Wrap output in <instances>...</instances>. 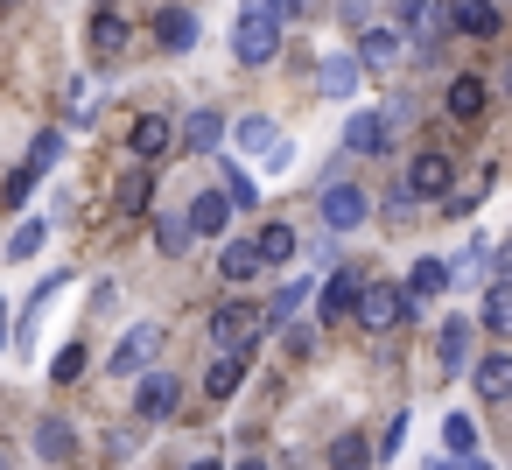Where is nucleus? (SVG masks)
Segmentation results:
<instances>
[{"instance_id": "4be33fe9", "label": "nucleus", "mask_w": 512, "mask_h": 470, "mask_svg": "<svg viewBox=\"0 0 512 470\" xmlns=\"http://www.w3.org/2000/svg\"><path fill=\"white\" fill-rule=\"evenodd\" d=\"M218 274H225V281H239V288H246V281H253V274H260V253H253V239H232V246H225V253H218Z\"/></svg>"}, {"instance_id": "c03bdc74", "label": "nucleus", "mask_w": 512, "mask_h": 470, "mask_svg": "<svg viewBox=\"0 0 512 470\" xmlns=\"http://www.w3.org/2000/svg\"><path fill=\"white\" fill-rule=\"evenodd\" d=\"M0 344H8V302H0Z\"/></svg>"}, {"instance_id": "7ed1b4c3", "label": "nucleus", "mask_w": 512, "mask_h": 470, "mask_svg": "<svg viewBox=\"0 0 512 470\" xmlns=\"http://www.w3.org/2000/svg\"><path fill=\"white\" fill-rule=\"evenodd\" d=\"M267 330V309H253V302H225L218 316H211V337H218V351H253V337Z\"/></svg>"}, {"instance_id": "473e14b6", "label": "nucleus", "mask_w": 512, "mask_h": 470, "mask_svg": "<svg viewBox=\"0 0 512 470\" xmlns=\"http://www.w3.org/2000/svg\"><path fill=\"white\" fill-rule=\"evenodd\" d=\"M302 302H309V281L295 274V281H288V288H281V295L267 302V316H274V323H295V309H302Z\"/></svg>"}, {"instance_id": "a19ab883", "label": "nucleus", "mask_w": 512, "mask_h": 470, "mask_svg": "<svg viewBox=\"0 0 512 470\" xmlns=\"http://www.w3.org/2000/svg\"><path fill=\"white\" fill-rule=\"evenodd\" d=\"M372 22V0H344V29H365Z\"/></svg>"}, {"instance_id": "09e8293b", "label": "nucleus", "mask_w": 512, "mask_h": 470, "mask_svg": "<svg viewBox=\"0 0 512 470\" xmlns=\"http://www.w3.org/2000/svg\"><path fill=\"white\" fill-rule=\"evenodd\" d=\"M99 8H113V0H99Z\"/></svg>"}, {"instance_id": "9d476101", "label": "nucleus", "mask_w": 512, "mask_h": 470, "mask_svg": "<svg viewBox=\"0 0 512 470\" xmlns=\"http://www.w3.org/2000/svg\"><path fill=\"white\" fill-rule=\"evenodd\" d=\"M358 78H365V64H358V57H344V50H330V57L316 64V85H323L330 99H351V92H358Z\"/></svg>"}, {"instance_id": "0eeeda50", "label": "nucleus", "mask_w": 512, "mask_h": 470, "mask_svg": "<svg viewBox=\"0 0 512 470\" xmlns=\"http://www.w3.org/2000/svg\"><path fill=\"white\" fill-rule=\"evenodd\" d=\"M176 400H183V386H176V372H162V365H148V372H141V421H169V414H176Z\"/></svg>"}, {"instance_id": "f3484780", "label": "nucleus", "mask_w": 512, "mask_h": 470, "mask_svg": "<svg viewBox=\"0 0 512 470\" xmlns=\"http://www.w3.org/2000/svg\"><path fill=\"white\" fill-rule=\"evenodd\" d=\"M470 379H477V393H484V400H505V393H512V351L477 358V365H470Z\"/></svg>"}, {"instance_id": "39448f33", "label": "nucleus", "mask_w": 512, "mask_h": 470, "mask_svg": "<svg viewBox=\"0 0 512 470\" xmlns=\"http://www.w3.org/2000/svg\"><path fill=\"white\" fill-rule=\"evenodd\" d=\"M232 141H239V155H253V162H267V169H288V162H295V155L281 148V127H274L267 113H246Z\"/></svg>"}, {"instance_id": "37998d69", "label": "nucleus", "mask_w": 512, "mask_h": 470, "mask_svg": "<svg viewBox=\"0 0 512 470\" xmlns=\"http://www.w3.org/2000/svg\"><path fill=\"white\" fill-rule=\"evenodd\" d=\"M463 470H491V463H484V456H477V449H470V456H463Z\"/></svg>"}, {"instance_id": "ea45409f", "label": "nucleus", "mask_w": 512, "mask_h": 470, "mask_svg": "<svg viewBox=\"0 0 512 470\" xmlns=\"http://www.w3.org/2000/svg\"><path fill=\"white\" fill-rule=\"evenodd\" d=\"M302 351H316V330H302V323H288V358H302Z\"/></svg>"}, {"instance_id": "de8ad7c7", "label": "nucleus", "mask_w": 512, "mask_h": 470, "mask_svg": "<svg viewBox=\"0 0 512 470\" xmlns=\"http://www.w3.org/2000/svg\"><path fill=\"white\" fill-rule=\"evenodd\" d=\"M0 470H8V449H0Z\"/></svg>"}, {"instance_id": "a211bd4d", "label": "nucleus", "mask_w": 512, "mask_h": 470, "mask_svg": "<svg viewBox=\"0 0 512 470\" xmlns=\"http://www.w3.org/2000/svg\"><path fill=\"white\" fill-rule=\"evenodd\" d=\"M351 302H358V274H344V267H337V274L323 281V309H316V316H323V323H344V316H351Z\"/></svg>"}, {"instance_id": "8fccbe9b", "label": "nucleus", "mask_w": 512, "mask_h": 470, "mask_svg": "<svg viewBox=\"0 0 512 470\" xmlns=\"http://www.w3.org/2000/svg\"><path fill=\"white\" fill-rule=\"evenodd\" d=\"M288 8H302V0H288Z\"/></svg>"}, {"instance_id": "dca6fc26", "label": "nucleus", "mask_w": 512, "mask_h": 470, "mask_svg": "<svg viewBox=\"0 0 512 470\" xmlns=\"http://www.w3.org/2000/svg\"><path fill=\"white\" fill-rule=\"evenodd\" d=\"M435 365H442V372H463V365H470V323H463V316H449V323L435 330Z\"/></svg>"}, {"instance_id": "cd10ccee", "label": "nucleus", "mask_w": 512, "mask_h": 470, "mask_svg": "<svg viewBox=\"0 0 512 470\" xmlns=\"http://www.w3.org/2000/svg\"><path fill=\"white\" fill-rule=\"evenodd\" d=\"M43 239H50V218H22V225L8 232V260H29V253H43Z\"/></svg>"}, {"instance_id": "5701e85b", "label": "nucleus", "mask_w": 512, "mask_h": 470, "mask_svg": "<svg viewBox=\"0 0 512 470\" xmlns=\"http://www.w3.org/2000/svg\"><path fill=\"white\" fill-rule=\"evenodd\" d=\"M239 379H246V351H225V358L211 365L204 393H211V400H232V393H239Z\"/></svg>"}, {"instance_id": "3c124183", "label": "nucleus", "mask_w": 512, "mask_h": 470, "mask_svg": "<svg viewBox=\"0 0 512 470\" xmlns=\"http://www.w3.org/2000/svg\"><path fill=\"white\" fill-rule=\"evenodd\" d=\"M505 400H512V393H505Z\"/></svg>"}, {"instance_id": "393cba45", "label": "nucleus", "mask_w": 512, "mask_h": 470, "mask_svg": "<svg viewBox=\"0 0 512 470\" xmlns=\"http://www.w3.org/2000/svg\"><path fill=\"white\" fill-rule=\"evenodd\" d=\"M71 442H78V435H71V421H57V414H43V421H36V449H43L50 463H64V456H71Z\"/></svg>"}, {"instance_id": "f257e3e1", "label": "nucleus", "mask_w": 512, "mask_h": 470, "mask_svg": "<svg viewBox=\"0 0 512 470\" xmlns=\"http://www.w3.org/2000/svg\"><path fill=\"white\" fill-rule=\"evenodd\" d=\"M281 22H288V0H239V22H232V57L246 71L281 57Z\"/></svg>"}, {"instance_id": "9b49d317", "label": "nucleus", "mask_w": 512, "mask_h": 470, "mask_svg": "<svg viewBox=\"0 0 512 470\" xmlns=\"http://www.w3.org/2000/svg\"><path fill=\"white\" fill-rule=\"evenodd\" d=\"M400 190H407V197H442V190H449V162H442V155H414L407 176H400Z\"/></svg>"}, {"instance_id": "c9c22d12", "label": "nucleus", "mask_w": 512, "mask_h": 470, "mask_svg": "<svg viewBox=\"0 0 512 470\" xmlns=\"http://www.w3.org/2000/svg\"><path fill=\"white\" fill-rule=\"evenodd\" d=\"M225 197H232V211H246V204H260V183H253L246 169H232V176H225Z\"/></svg>"}, {"instance_id": "f704fd0d", "label": "nucleus", "mask_w": 512, "mask_h": 470, "mask_svg": "<svg viewBox=\"0 0 512 470\" xmlns=\"http://www.w3.org/2000/svg\"><path fill=\"white\" fill-rule=\"evenodd\" d=\"M78 372H85V344H78V337H71V344H64V351H57V358H50V379H57V386H71V379H78Z\"/></svg>"}, {"instance_id": "f8f14e48", "label": "nucleus", "mask_w": 512, "mask_h": 470, "mask_svg": "<svg viewBox=\"0 0 512 470\" xmlns=\"http://www.w3.org/2000/svg\"><path fill=\"white\" fill-rule=\"evenodd\" d=\"M197 36H204V22L190 8H162V22H155V43L162 50H197Z\"/></svg>"}, {"instance_id": "4468645a", "label": "nucleus", "mask_w": 512, "mask_h": 470, "mask_svg": "<svg viewBox=\"0 0 512 470\" xmlns=\"http://www.w3.org/2000/svg\"><path fill=\"white\" fill-rule=\"evenodd\" d=\"M344 148H358V155H386V148H393V134H386V113H351V127H344Z\"/></svg>"}, {"instance_id": "e433bc0d", "label": "nucleus", "mask_w": 512, "mask_h": 470, "mask_svg": "<svg viewBox=\"0 0 512 470\" xmlns=\"http://www.w3.org/2000/svg\"><path fill=\"white\" fill-rule=\"evenodd\" d=\"M29 190H36V176H29V169H8V211H22Z\"/></svg>"}, {"instance_id": "bb28decb", "label": "nucleus", "mask_w": 512, "mask_h": 470, "mask_svg": "<svg viewBox=\"0 0 512 470\" xmlns=\"http://www.w3.org/2000/svg\"><path fill=\"white\" fill-rule=\"evenodd\" d=\"M190 239H197V232H190L183 211H162V218H155V246H162V253H190Z\"/></svg>"}, {"instance_id": "aec40b11", "label": "nucleus", "mask_w": 512, "mask_h": 470, "mask_svg": "<svg viewBox=\"0 0 512 470\" xmlns=\"http://www.w3.org/2000/svg\"><path fill=\"white\" fill-rule=\"evenodd\" d=\"M442 288H449V267H442V260H414V274H407V302L421 309V302H435Z\"/></svg>"}, {"instance_id": "412c9836", "label": "nucleus", "mask_w": 512, "mask_h": 470, "mask_svg": "<svg viewBox=\"0 0 512 470\" xmlns=\"http://www.w3.org/2000/svg\"><path fill=\"white\" fill-rule=\"evenodd\" d=\"M253 253H260V267H281V260H295L302 246H295V225H267L260 239H253Z\"/></svg>"}, {"instance_id": "2f4dec72", "label": "nucleus", "mask_w": 512, "mask_h": 470, "mask_svg": "<svg viewBox=\"0 0 512 470\" xmlns=\"http://www.w3.org/2000/svg\"><path fill=\"white\" fill-rule=\"evenodd\" d=\"M57 155H64V134L50 127V134H36V148H29V176H50L57 169Z\"/></svg>"}, {"instance_id": "20e7f679", "label": "nucleus", "mask_w": 512, "mask_h": 470, "mask_svg": "<svg viewBox=\"0 0 512 470\" xmlns=\"http://www.w3.org/2000/svg\"><path fill=\"white\" fill-rule=\"evenodd\" d=\"M162 344H169V337H162V323H134V330L113 344V372H120V379H141V372L162 358Z\"/></svg>"}, {"instance_id": "ddd939ff", "label": "nucleus", "mask_w": 512, "mask_h": 470, "mask_svg": "<svg viewBox=\"0 0 512 470\" xmlns=\"http://www.w3.org/2000/svg\"><path fill=\"white\" fill-rule=\"evenodd\" d=\"M183 141H190L197 155H218V141H225V113H218V106H197V113H183Z\"/></svg>"}, {"instance_id": "423d86ee", "label": "nucleus", "mask_w": 512, "mask_h": 470, "mask_svg": "<svg viewBox=\"0 0 512 470\" xmlns=\"http://www.w3.org/2000/svg\"><path fill=\"white\" fill-rule=\"evenodd\" d=\"M365 218H372V204H365L358 183H330V190H323V225H330V232H358Z\"/></svg>"}, {"instance_id": "79ce46f5", "label": "nucleus", "mask_w": 512, "mask_h": 470, "mask_svg": "<svg viewBox=\"0 0 512 470\" xmlns=\"http://www.w3.org/2000/svg\"><path fill=\"white\" fill-rule=\"evenodd\" d=\"M498 281H512V246H505V253H498Z\"/></svg>"}, {"instance_id": "2eb2a0df", "label": "nucleus", "mask_w": 512, "mask_h": 470, "mask_svg": "<svg viewBox=\"0 0 512 470\" xmlns=\"http://www.w3.org/2000/svg\"><path fill=\"white\" fill-rule=\"evenodd\" d=\"M183 218H190V232H197V239H211V232H225V225H232V197H225V190H204Z\"/></svg>"}, {"instance_id": "6e6552de", "label": "nucleus", "mask_w": 512, "mask_h": 470, "mask_svg": "<svg viewBox=\"0 0 512 470\" xmlns=\"http://www.w3.org/2000/svg\"><path fill=\"white\" fill-rule=\"evenodd\" d=\"M127 148H134V162H162V155L176 148V127H169L162 113H141L134 134H127Z\"/></svg>"}, {"instance_id": "49530a36", "label": "nucleus", "mask_w": 512, "mask_h": 470, "mask_svg": "<svg viewBox=\"0 0 512 470\" xmlns=\"http://www.w3.org/2000/svg\"><path fill=\"white\" fill-rule=\"evenodd\" d=\"M190 470H225V463H211V456H204V463H190Z\"/></svg>"}, {"instance_id": "72a5a7b5", "label": "nucleus", "mask_w": 512, "mask_h": 470, "mask_svg": "<svg viewBox=\"0 0 512 470\" xmlns=\"http://www.w3.org/2000/svg\"><path fill=\"white\" fill-rule=\"evenodd\" d=\"M365 463H372V449H365L358 435H337V442H330V470H365Z\"/></svg>"}, {"instance_id": "4c0bfd02", "label": "nucleus", "mask_w": 512, "mask_h": 470, "mask_svg": "<svg viewBox=\"0 0 512 470\" xmlns=\"http://www.w3.org/2000/svg\"><path fill=\"white\" fill-rule=\"evenodd\" d=\"M400 442H407V414H393V421H386V442H379V456H400Z\"/></svg>"}, {"instance_id": "a878e982", "label": "nucleus", "mask_w": 512, "mask_h": 470, "mask_svg": "<svg viewBox=\"0 0 512 470\" xmlns=\"http://www.w3.org/2000/svg\"><path fill=\"white\" fill-rule=\"evenodd\" d=\"M456 29H463V36H498V0H463V8H456Z\"/></svg>"}, {"instance_id": "c85d7f7f", "label": "nucleus", "mask_w": 512, "mask_h": 470, "mask_svg": "<svg viewBox=\"0 0 512 470\" xmlns=\"http://www.w3.org/2000/svg\"><path fill=\"white\" fill-rule=\"evenodd\" d=\"M484 330H491V337H512V281H498V288L484 295Z\"/></svg>"}, {"instance_id": "58836bf2", "label": "nucleus", "mask_w": 512, "mask_h": 470, "mask_svg": "<svg viewBox=\"0 0 512 470\" xmlns=\"http://www.w3.org/2000/svg\"><path fill=\"white\" fill-rule=\"evenodd\" d=\"M421 15H428V0H393V22H400V29H414Z\"/></svg>"}, {"instance_id": "a18cd8bd", "label": "nucleus", "mask_w": 512, "mask_h": 470, "mask_svg": "<svg viewBox=\"0 0 512 470\" xmlns=\"http://www.w3.org/2000/svg\"><path fill=\"white\" fill-rule=\"evenodd\" d=\"M239 470H267V463H260V456H246V463H239Z\"/></svg>"}, {"instance_id": "c756f323", "label": "nucleus", "mask_w": 512, "mask_h": 470, "mask_svg": "<svg viewBox=\"0 0 512 470\" xmlns=\"http://www.w3.org/2000/svg\"><path fill=\"white\" fill-rule=\"evenodd\" d=\"M148 197H155V183H148V169H127V176H120V211L134 218V211H148Z\"/></svg>"}, {"instance_id": "f03ea898", "label": "nucleus", "mask_w": 512, "mask_h": 470, "mask_svg": "<svg viewBox=\"0 0 512 470\" xmlns=\"http://www.w3.org/2000/svg\"><path fill=\"white\" fill-rule=\"evenodd\" d=\"M351 316H358V330L386 337L400 316H414V302H407V288H400V281H358V302H351Z\"/></svg>"}, {"instance_id": "1a4fd4ad", "label": "nucleus", "mask_w": 512, "mask_h": 470, "mask_svg": "<svg viewBox=\"0 0 512 470\" xmlns=\"http://www.w3.org/2000/svg\"><path fill=\"white\" fill-rule=\"evenodd\" d=\"M358 64H372V71H393V64H400V29H379V22H365V29H358Z\"/></svg>"}, {"instance_id": "7c9ffc66", "label": "nucleus", "mask_w": 512, "mask_h": 470, "mask_svg": "<svg viewBox=\"0 0 512 470\" xmlns=\"http://www.w3.org/2000/svg\"><path fill=\"white\" fill-rule=\"evenodd\" d=\"M442 442H449V456H470V449H477V421L456 407V414L442 421Z\"/></svg>"}, {"instance_id": "b1692460", "label": "nucleus", "mask_w": 512, "mask_h": 470, "mask_svg": "<svg viewBox=\"0 0 512 470\" xmlns=\"http://www.w3.org/2000/svg\"><path fill=\"white\" fill-rule=\"evenodd\" d=\"M449 113H456V120H477V113H484V78H470V71L449 78Z\"/></svg>"}, {"instance_id": "6ab92c4d", "label": "nucleus", "mask_w": 512, "mask_h": 470, "mask_svg": "<svg viewBox=\"0 0 512 470\" xmlns=\"http://www.w3.org/2000/svg\"><path fill=\"white\" fill-rule=\"evenodd\" d=\"M120 50H127V22H120L113 8H99V22H92V57H99V64H113Z\"/></svg>"}]
</instances>
